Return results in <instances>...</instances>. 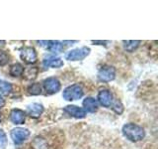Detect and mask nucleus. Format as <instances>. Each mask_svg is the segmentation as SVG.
<instances>
[{
  "mask_svg": "<svg viewBox=\"0 0 158 149\" xmlns=\"http://www.w3.org/2000/svg\"><path fill=\"white\" fill-rule=\"evenodd\" d=\"M83 109L87 112L94 113L98 111V102L97 99H95L92 97H88L83 101Z\"/></svg>",
  "mask_w": 158,
  "mask_h": 149,
  "instance_id": "nucleus-12",
  "label": "nucleus"
},
{
  "mask_svg": "<svg viewBox=\"0 0 158 149\" xmlns=\"http://www.w3.org/2000/svg\"><path fill=\"white\" fill-rule=\"evenodd\" d=\"M20 58L26 64H35L38 61V54L34 47H24L20 52Z\"/></svg>",
  "mask_w": 158,
  "mask_h": 149,
  "instance_id": "nucleus-6",
  "label": "nucleus"
},
{
  "mask_svg": "<svg viewBox=\"0 0 158 149\" xmlns=\"http://www.w3.org/2000/svg\"><path fill=\"white\" fill-rule=\"evenodd\" d=\"M9 62V55L2 51V50H0V67H3L5 65H7Z\"/></svg>",
  "mask_w": 158,
  "mask_h": 149,
  "instance_id": "nucleus-22",
  "label": "nucleus"
},
{
  "mask_svg": "<svg viewBox=\"0 0 158 149\" xmlns=\"http://www.w3.org/2000/svg\"><path fill=\"white\" fill-rule=\"evenodd\" d=\"M10 120L14 124H23L25 122V119H26V113L24 111L20 108H14L10 111Z\"/></svg>",
  "mask_w": 158,
  "mask_h": 149,
  "instance_id": "nucleus-9",
  "label": "nucleus"
},
{
  "mask_svg": "<svg viewBox=\"0 0 158 149\" xmlns=\"http://www.w3.org/2000/svg\"><path fill=\"white\" fill-rule=\"evenodd\" d=\"M92 43L97 45H105V43H110V41H92Z\"/></svg>",
  "mask_w": 158,
  "mask_h": 149,
  "instance_id": "nucleus-24",
  "label": "nucleus"
},
{
  "mask_svg": "<svg viewBox=\"0 0 158 149\" xmlns=\"http://www.w3.org/2000/svg\"><path fill=\"white\" fill-rule=\"evenodd\" d=\"M23 72H24V67L22 66L21 64H19V63L13 64L12 66L10 67V70H9L10 76H12V77H20V76H22Z\"/></svg>",
  "mask_w": 158,
  "mask_h": 149,
  "instance_id": "nucleus-16",
  "label": "nucleus"
},
{
  "mask_svg": "<svg viewBox=\"0 0 158 149\" xmlns=\"http://www.w3.org/2000/svg\"><path fill=\"white\" fill-rule=\"evenodd\" d=\"M97 102L104 107H111L112 103L114 102V97L110 89H106V88L101 89V91L98 93Z\"/></svg>",
  "mask_w": 158,
  "mask_h": 149,
  "instance_id": "nucleus-8",
  "label": "nucleus"
},
{
  "mask_svg": "<svg viewBox=\"0 0 158 149\" xmlns=\"http://www.w3.org/2000/svg\"><path fill=\"white\" fill-rule=\"evenodd\" d=\"M123 48H125L126 51L127 52H133L135 50H136L140 45V41L139 40H127V41H123Z\"/></svg>",
  "mask_w": 158,
  "mask_h": 149,
  "instance_id": "nucleus-15",
  "label": "nucleus"
},
{
  "mask_svg": "<svg viewBox=\"0 0 158 149\" xmlns=\"http://www.w3.org/2000/svg\"><path fill=\"white\" fill-rule=\"evenodd\" d=\"M123 134L127 139L132 142L141 141L145 136V131L141 126L135 123H127L123 126Z\"/></svg>",
  "mask_w": 158,
  "mask_h": 149,
  "instance_id": "nucleus-1",
  "label": "nucleus"
},
{
  "mask_svg": "<svg viewBox=\"0 0 158 149\" xmlns=\"http://www.w3.org/2000/svg\"><path fill=\"white\" fill-rule=\"evenodd\" d=\"M0 121H1V114H0Z\"/></svg>",
  "mask_w": 158,
  "mask_h": 149,
  "instance_id": "nucleus-26",
  "label": "nucleus"
},
{
  "mask_svg": "<svg viewBox=\"0 0 158 149\" xmlns=\"http://www.w3.org/2000/svg\"><path fill=\"white\" fill-rule=\"evenodd\" d=\"M98 79L103 83L112 82L116 78V69L112 66H104L98 72Z\"/></svg>",
  "mask_w": 158,
  "mask_h": 149,
  "instance_id": "nucleus-5",
  "label": "nucleus"
},
{
  "mask_svg": "<svg viewBox=\"0 0 158 149\" xmlns=\"http://www.w3.org/2000/svg\"><path fill=\"white\" fill-rule=\"evenodd\" d=\"M43 112H44V106L42 103L35 102L32 104H29L27 106V113L31 117L37 118L40 115H42Z\"/></svg>",
  "mask_w": 158,
  "mask_h": 149,
  "instance_id": "nucleus-11",
  "label": "nucleus"
},
{
  "mask_svg": "<svg viewBox=\"0 0 158 149\" xmlns=\"http://www.w3.org/2000/svg\"><path fill=\"white\" fill-rule=\"evenodd\" d=\"M62 44L59 41H48V45L47 49L48 50L49 52L52 53H60L62 51Z\"/></svg>",
  "mask_w": 158,
  "mask_h": 149,
  "instance_id": "nucleus-18",
  "label": "nucleus"
},
{
  "mask_svg": "<svg viewBox=\"0 0 158 149\" xmlns=\"http://www.w3.org/2000/svg\"><path fill=\"white\" fill-rule=\"evenodd\" d=\"M90 52L91 50L89 47L76 48L67 52L65 55V59L68 61H82L90 54Z\"/></svg>",
  "mask_w": 158,
  "mask_h": 149,
  "instance_id": "nucleus-3",
  "label": "nucleus"
},
{
  "mask_svg": "<svg viewBox=\"0 0 158 149\" xmlns=\"http://www.w3.org/2000/svg\"><path fill=\"white\" fill-rule=\"evenodd\" d=\"M63 111L74 118H84L86 116V111L82 107H79L77 106H72V104L67 106L63 107Z\"/></svg>",
  "mask_w": 158,
  "mask_h": 149,
  "instance_id": "nucleus-10",
  "label": "nucleus"
},
{
  "mask_svg": "<svg viewBox=\"0 0 158 149\" xmlns=\"http://www.w3.org/2000/svg\"><path fill=\"white\" fill-rule=\"evenodd\" d=\"M7 143H8V139H7L6 133H5L2 129H0V147L4 149L7 146Z\"/></svg>",
  "mask_w": 158,
  "mask_h": 149,
  "instance_id": "nucleus-23",
  "label": "nucleus"
},
{
  "mask_svg": "<svg viewBox=\"0 0 158 149\" xmlns=\"http://www.w3.org/2000/svg\"><path fill=\"white\" fill-rule=\"evenodd\" d=\"M43 65L44 67L48 68V67H52V68H60L63 66V62L60 58L58 57H54V56H48L44 59L43 61Z\"/></svg>",
  "mask_w": 158,
  "mask_h": 149,
  "instance_id": "nucleus-13",
  "label": "nucleus"
},
{
  "mask_svg": "<svg viewBox=\"0 0 158 149\" xmlns=\"http://www.w3.org/2000/svg\"><path fill=\"white\" fill-rule=\"evenodd\" d=\"M111 107L117 114H122L123 111V103L120 99H116V101H114Z\"/></svg>",
  "mask_w": 158,
  "mask_h": 149,
  "instance_id": "nucleus-21",
  "label": "nucleus"
},
{
  "mask_svg": "<svg viewBox=\"0 0 158 149\" xmlns=\"http://www.w3.org/2000/svg\"><path fill=\"white\" fill-rule=\"evenodd\" d=\"M44 88L46 89V92L49 94L56 93L60 91L61 88V84L58 81V79L56 77H51L48 78L44 81Z\"/></svg>",
  "mask_w": 158,
  "mask_h": 149,
  "instance_id": "nucleus-7",
  "label": "nucleus"
},
{
  "mask_svg": "<svg viewBox=\"0 0 158 149\" xmlns=\"http://www.w3.org/2000/svg\"><path fill=\"white\" fill-rule=\"evenodd\" d=\"M28 93L32 96H39L42 93V87L40 83H34L28 87Z\"/></svg>",
  "mask_w": 158,
  "mask_h": 149,
  "instance_id": "nucleus-20",
  "label": "nucleus"
},
{
  "mask_svg": "<svg viewBox=\"0 0 158 149\" xmlns=\"http://www.w3.org/2000/svg\"><path fill=\"white\" fill-rule=\"evenodd\" d=\"M84 94L83 88L80 84H75L72 86H69L66 88H64L62 93V97L67 102H72V101H77L80 99Z\"/></svg>",
  "mask_w": 158,
  "mask_h": 149,
  "instance_id": "nucleus-2",
  "label": "nucleus"
},
{
  "mask_svg": "<svg viewBox=\"0 0 158 149\" xmlns=\"http://www.w3.org/2000/svg\"><path fill=\"white\" fill-rule=\"evenodd\" d=\"M4 104H5V101H4V98L0 96V108L3 107L4 106Z\"/></svg>",
  "mask_w": 158,
  "mask_h": 149,
  "instance_id": "nucleus-25",
  "label": "nucleus"
},
{
  "mask_svg": "<svg viewBox=\"0 0 158 149\" xmlns=\"http://www.w3.org/2000/svg\"><path fill=\"white\" fill-rule=\"evenodd\" d=\"M12 91V84L5 82V81H0V96H8Z\"/></svg>",
  "mask_w": 158,
  "mask_h": 149,
  "instance_id": "nucleus-19",
  "label": "nucleus"
},
{
  "mask_svg": "<svg viewBox=\"0 0 158 149\" xmlns=\"http://www.w3.org/2000/svg\"><path fill=\"white\" fill-rule=\"evenodd\" d=\"M10 136H11V139L15 144H21L29 138L30 130L24 127H16L11 130Z\"/></svg>",
  "mask_w": 158,
  "mask_h": 149,
  "instance_id": "nucleus-4",
  "label": "nucleus"
},
{
  "mask_svg": "<svg viewBox=\"0 0 158 149\" xmlns=\"http://www.w3.org/2000/svg\"><path fill=\"white\" fill-rule=\"evenodd\" d=\"M38 73H39L38 67H31L28 69H24L22 76L25 77L27 79H35L38 76Z\"/></svg>",
  "mask_w": 158,
  "mask_h": 149,
  "instance_id": "nucleus-17",
  "label": "nucleus"
},
{
  "mask_svg": "<svg viewBox=\"0 0 158 149\" xmlns=\"http://www.w3.org/2000/svg\"><path fill=\"white\" fill-rule=\"evenodd\" d=\"M31 146L33 149H48V143L46 138L38 136L32 141Z\"/></svg>",
  "mask_w": 158,
  "mask_h": 149,
  "instance_id": "nucleus-14",
  "label": "nucleus"
}]
</instances>
